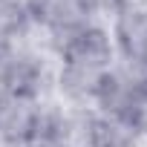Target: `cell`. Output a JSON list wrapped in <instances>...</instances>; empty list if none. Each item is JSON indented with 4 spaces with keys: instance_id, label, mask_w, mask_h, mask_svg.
Returning <instances> with one entry per match:
<instances>
[{
    "instance_id": "6da1fadb",
    "label": "cell",
    "mask_w": 147,
    "mask_h": 147,
    "mask_svg": "<svg viewBox=\"0 0 147 147\" xmlns=\"http://www.w3.org/2000/svg\"><path fill=\"white\" fill-rule=\"evenodd\" d=\"M32 26L43 29L46 46L58 55L63 43L84 26H92L101 15L98 0H26Z\"/></svg>"
},
{
    "instance_id": "7a4b0ae2",
    "label": "cell",
    "mask_w": 147,
    "mask_h": 147,
    "mask_svg": "<svg viewBox=\"0 0 147 147\" xmlns=\"http://www.w3.org/2000/svg\"><path fill=\"white\" fill-rule=\"evenodd\" d=\"M92 110L121 127H130L138 133L141 121H144V113H147V101L133 92L113 69L101 72L98 78V87H95V98H92Z\"/></svg>"
},
{
    "instance_id": "3957f363",
    "label": "cell",
    "mask_w": 147,
    "mask_h": 147,
    "mask_svg": "<svg viewBox=\"0 0 147 147\" xmlns=\"http://www.w3.org/2000/svg\"><path fill=\"white\" fill-rule=\"evenodd\" d=\"M52 81H55V75L49 72V63L43 61L40 52L26 49V46L12 49L9 66H6V92L9 95L43 101V95L49 92Z\"/></svg>"
},
{
    "instance_id": "277c9868",
    "label": "cell",
    "mask_w": 147,
    "mask_h": 147,
    "mask_svg": "<svg viewBox=\"0 0 147 147\" xmlns=\"http://www.w3.org/2000/svg\"><path fill=\"white\" fill-rule=\"evenodd\" d=\"M58 61L61 63H75V66H84V69H92V72H107L115 63V46H113L110 32L104 26L92 23V26L78 29L63 43V49L58 52Z\"/></svg>"
},
{
    "instance_id": "5b68a950",
    "label": "cell",
    "mask_w": 147,
    "mask_h": 147,
    "mask_svg": "<svg viewBox=\"0 0 147 147\" xmlns=\"http://www.w3.org/2000/svg\"><path fill=\"white\" fill-rule=\"evenodd\" d=\"M40 101L20 95H0V147H18L35 141Z\"/></svg>"
},
{
    "instance_id": "8992f818",
    "label": "cell",
    "mask_w": 147,
    "mask_h": 147,
    "mask_svg": "<svg viewBox=\"0 0 147 147\" xmlns=\"http://www.w3.org/2000/svg\"><path fill=\"white\" fill-rule=\"evenodd\" d=\"M113 46L115 58H147V3L130 0L113 15Z\"/></svg>"
},
{
    "instance_id": "52a82bcc",
    "label": "cell",
    "mask_w": 147,
    "mask_h": 147,
    "mask_svg": "<svg viewBox=\"0 0 147 147\" xmlns=\"http://www.w3.org/2000/svg\"><path fill=\"white\" fill-rule=\"evenodd\" d=\"M98 78H101V72H92V69H84L75 63H61L52 87L63 98L66 107H92Z\"/></svg>"
},
{
    "instance_id": "ba28073f",
    "label": "cell",
    "mask_w": 147,
    "mask_h": 147,
    "mask_svg": "<svg viewBox=\"0 0 147 147\" xmlns=\"http://www.w3.org/2000/svg\"><path fill=\"white\" fill-rule=\"evenodd\" d=\"M141 136L130 127H121L104 115L95 113L92 118V127H90V138H87V147H138Z\"/></svg>"
},
{
    "instance_id": "9c48e42d",
    "label": "cell",
    "mask_w": 147,
    "mask_h": 147,
    "mask_svg": "<svg viewBox=\"0 0 147 147\" xmlns=\"http://www.w3.org/2000/svg\"><path fill=\"white\" fill-rule=\"evenodd\" d=\"M113 72L147 101V58H115Z\"/></svg>"
},
{
    "instance_id": "30bf717a",
    "label": "cell",
    "mask_w": 147,
    "mask_h": 147,
    "mask_svg": "<svg viewBox=\"0 0 147 147\" xmlns=\"http://www.w3.org/2000/svg\"><path fill=\"white\" fill-rule=\"evenodd\" d=\"M12 49H15V46L0 49V95L6 92V66H9V55H12Z\"/></svg>"
},
{
    "instance_id": "8fae6325",
    "label": "cell",
    "mask_w": 147,
    "mask_h": 147,
    "mask_svg": "<svg viewBox=\"0 0 147 147\" xmlns=\"http://www.w3.org/2000/svg\"><path fill=\"white\" fill-rule=\"evenodd\" d=\"M18 147H61V144H40V141H29V144H18Z\"/></svg>"
}]
</instances>
